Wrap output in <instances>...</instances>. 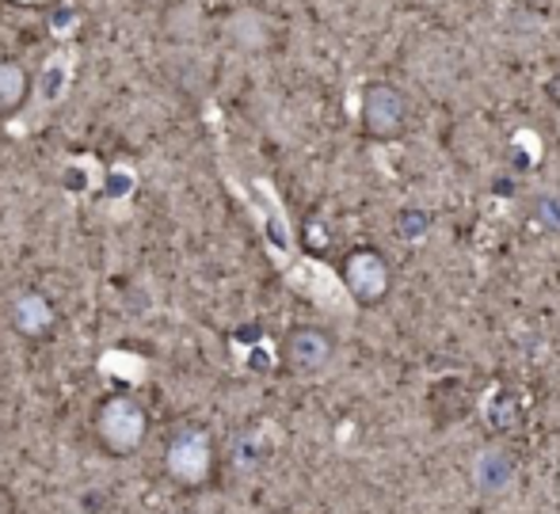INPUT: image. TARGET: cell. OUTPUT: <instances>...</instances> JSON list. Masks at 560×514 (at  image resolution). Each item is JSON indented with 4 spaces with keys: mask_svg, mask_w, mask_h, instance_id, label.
<instances>
[{
    "mask_svg": "<svg viewBox=\"0 0 560 514\" xmlns=\"http://www.w3.org/2000/svg\"><path fill=\"white\" fill-rule=\"evenodd\" d=\"M222 35L236 54H267L275 46V20L264 12V8L244 4L225 15Z\"/></svg>",
    "mask_w": 560,
    "mask_h": 514,
    "instance_id": "obj_5",
    "label": "cell"
},
{
    "mask_svg": "<svg viewBox=\"0 0 560 514\" xmlns=\"http://www.w3.org/2000/svg\"><path fill=\"white\" fill-rule=\"evenodd\" d=\"M359 118H362V130L377 141H393L400 138L408 122V100L397 84L389 81H374L362 89V107H359Z\"/></svg>",
    "mask_w": 560,
    "mask_h": 514,
    "instance_id": "obj_2",
    "label": "cell"
},
{
    "mask_svg": "<svg viewBox=\"0 0 560 514\" xmlns=\"http://www.w3.org/2000/svg\"><path fill=\"white\" fill-rule=\"evenodd\" d=\"M12 324L23 336H46L54 328V305L43 294L27 290V294H20L12 302Z\"/></svg>",
    "mask_w": 560,
    "mask_h": 514,
    "instance_id": "obj_9",
    "label": "cell"
},
{
    "mask_svg": "<svg viewBox=\"0 0 560 514\" xmlns=\"http://www.w3.org/2000/svg\"><path fill=\"white\" fill-rule=\"evenodd\" d=\"M96 434L104 442V449H112L115 457H130L145 446L149 434V416L133 397H112L104 400L96 411Z\"/></svg>",
    "mask_w": 560,
    "mask_h": 514,
    "instance_id": "obj_1",
    "label": "cell"
},
{
    "mask_svg": "<svg viewBox=\"0 0 560 514\" xmlns=\"http://www.w3.org/2000/svg\"><path fill=\"white\" fill-rule=\"evenodd\" d=\"M164 465H168V472L179 484H187V488L202 484V480L210 477V469H214L210 434L202 431V427H179V431L172 434L168 449H164Z\"/></svg>",
    "mask_w": 560,
    "mask_h": 514,
    "instance_id": "obj_3",
    "label": "cell"
},
{
    "mask_svg": "<svg viewBox=\"0 0 560 514\" xmlns=\"http://www.w3.org/2000/svg\"><path fill=\"white\" fill-rule=\"evenodd\" d=\"M282 351H287L290 370H298V374H320V370L332 366L336 343H332V336H328L325 328H313V324H298V328H290V336H287V343H282Z\"/></svg>",
    "mask_w": 560,
    "mask_h": 514,
    "instance_id": "obj_6",
    "label": "cell"
},
{
    "mask_svg": "<svg viewBox=\"0 0 560 514\" xmlns=\"http://www.w3.org/2000/svg\"><path fill=\"white\" fill-rule=\"evenodd\" d=\"M156 27L168 43H195L207 31V15H202L199 0H168L156 12Z\"/></svg>",
    "mask_w": 560,
    "mask_h": 514,
    "instance_id": "obj_7",
    "label": "cell"
},
{
    "mask_svg": "<svg viewBox=\"0 0 560 514\" xmlns=\"http://www.w3.org/2000/svg\"><path fill=\"white\" fill-rule=\"evenodd\" d=\"M515 480V462H511L508 449H485L472 465V484L480 495H500Z\"/></svg>",
    "mask_w": 560,
    "mask_h": 514,
    "instance_id": "obj_8",
    "label": "cell"
},
{
    "mask_svg": "<svg viewBox=\"0 0 560 514\" xmlns=\"http://www.w3.org/2000/svg\"><path fill=\"white\" fill-rule=\"evenodd\" d=\"M534 221H538L546 233H553V236H560V195H538L534 199Z\"/></svg>",
    "mask_w": 560,
    "mask_h": 514,
    "instance_id": "obj_11",
    "label": "cell"
},
{
    "mask_svg": "<svg viewBox=\"0 0 560 514\" xmlns=\"http://www.w3.org/2000/svg\"><path fill=\"white\" fill-rule=\"evenodd\" d=\"M343 282L354 302H362V305L382 302V297L389 294V264H385L374 248H359L343 259Z\"/></svg>",
    "mask_w": 560,
    "mask_h": 514,
    "instance_id": "obj_4",
    "label": "cell"
},
{
    "mask_svg": "<svg viewBox=\"0 0 560 514\" xmlns=\"http://www.w3.org/2000/svg\"><path fill=\"white\" fill-rule=\"evenodd\" d=\"M31 92V77L20 61H0V115H12L27 103Z\"/></svg>",
    "mask_w": 560,
    "mask_h": 514,
    "instance_id": "obj_10",
    "label": "cell"
},
{
    "mask_svg": "<svg viewBox=\"0 0 560 514\" xmlns=\"http://www.w3.org/2000/svg\"><path fill=\"white\" fill-rule=\"evenodd\" d=\"M428 229H431V213H423V210L400 213V236H405V241H423Z\"/></svg>",
    "mask_w": 560,
    "mask_h": 514,
    "instance_id": "obj_12",
    "label": "cell"
}]
</instances>
